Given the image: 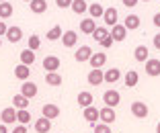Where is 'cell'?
I'll list each match as a JSON object with an SVG mask.
<instances>
[{
	"label": "cell",
	"mask_w": 160,
	"mask_h": 133,
	"mask_svg": "<svg viewBox=\"0 0 160 133\" xmlns=\"http://www.w3.org/2000/svg\"><path fill=\"white\" fill-rule=\"evenodd\" d=\"M12 107L17 111H19V109H27V107H29V98L19 92V94H14V98H12Z\"/></svg>",
	"instance_id": "obj_27"
},
{
	"label": "cell",
	"mask_w": 160,
	"mask_h": 133,
	"mask_svg": "<svg viewBox=\"0 0 160 133\" xmlns=\"http://www.w3.org/2000/svg\"><path fill=\"white\" fill-rule=\"evenodd\" d=\"M35 131H37V133L52 131V119H47V117H39V119L35 121Z\"/></svg>",
	"instance_id": "obj_13"
},
{
	"label": "cell",
	"mask_w": 160,
	"mask_h": 133,
	"mask_svg": "<svg viewBox=\"0 0 160 133\" xmlns=\"http://www.w3.org/2000/svg\"><path fill=\"white\" fill-rule=\"evenodd\" d=\"M21 94L27 96L29 100L35 98V96H37V84H35V82H23V86H21Z\"/></svg>",
	"instance_id": "obj_9"
},
{
	"label": "cell",
	"mask_w": 160,
	"mask_h": 133,
	"mask_svg": "<svg viewBox=\"0 0 160 133\" xmlns=\"http://www.w3.org/2000/svg\"><path fill=\"white\" fill-rule=\"evenodd\" d=\"M12 133H27V127L19 123V125H17V127H14V131H12Z\"/></svg>",
	"instance_id": "obj_40"
},
{
	"label": "cell",
	"mask_w": 160,
	"mask_h": 133,
	"mask_svg": "<svg viewBox=\"0 0 160 133\" xmlns=\"http://www.w3.org/2000/svg\"><path fill=\"white\" fill-rule=\"evenodd\" d=\"M103 12H105V8L99 4V2H94V4L88 6V14L92 17V19H99V17H103Z\"/></svg>",
	"instance_id": "obj_32"
},
{
	"label": "cell",
	"mask_w": 160,
	"mask_h": 133,
	"mask_svg": "<svg viewBox=\"0 0 160 133\" xmlns=\"http://www.w3.org/2000/svg\"><path fill=\"white\" fill-rule=\"evenodd\" d=\"M146 74L152 78L160 76V59H146Z\"/></svg>",
	"instance_id": "obj_10"
},
{
	"label": "cell",
	"mask_w": 160,
	"mask_h": 133,
	"mask_svg": "<svg viewBox=\"0 0 160 133\" xmlns=\"http://www.w3.org/2000/svg\"><path fill=\"white\" fill-rule=\"evenodd\" d=\"M6 39H8L10 43H19L21 39H23V31H21V27H8V31H6Z\"/></svg>",
	"instance_id": "obj_21"
},
{
	"label": "cell",
	"mask_w": 160,
	"mask_h": 133,
	"mask_svg": "<svg viewBox=\"0 0 160 133\" xmlns=\"http://www.w3.org/2000/svg\"><path fill=\"white\" fill-rule=\"evenodd\" d=\"M62 33H64V31H62L60 25H53V27L47 31V41H58V39H62Z\"/></svg>",
	"instance_id": "obj_31"
},
{
	"label": "cell",
	"mask_w": 160,
	"mask_h": 133,
	"mask_svg": "<svg viewBox=\"0 0 160 133\" xmlns=\"http://www.w3.org/2000/svg\"><path fill=\"white\" fill-rule=\"evenodd\" d=\"M60 41L64 43V47H74L76 43H78V33L76 31H64Z\"/></svg>",
	"instance_id": "obj_6"
},
{
	"label": "cell",
	"mask_w": 160,
	"mask_h": 133,
	"mask_svg": "<svg viewBox=\"0 0 160 133\" xmlns=\"http://www.w3.org/2000/svg\"><path fill=\"white\" fill-rule=\"evenodd\" d=\"M107 35H109V31H107L105 27H97V29L92 31V39H94V41H99V43L103 41V39L107 37Z\"/></svg>",
	"instance_id": "obj_34"
},
{
	"label": "cell",
	"mask_w": 160,
	"mask_h": 133,
	"mask_svg": "<svg viewBox=\"0 0 160 133\" xmlns=\"http://www.w3.org/2000/svg\"><path fill=\"white\" fill-rule=\"evenodd\" d=\"M105 62H107V53H105V51L92 53V55H90V59H88V64H90L92 68H103Z\"/></svg>",
	"instance_id": "obj_12"
},
{
	"label": "cell",
	"mask_w": 160,
	"mask_h": 133,
	"mask_svg": "<svg viewBox=\"0 0 160 133\" xmlns=\"http://www.w3.org/2000/svg\"><path fill=\"white\" fill-rule=\"evenodd\" d=\"M103 100H105V107H117L119 102H121V94H119L117 90H107L103 94Z\"/></svg>",
	"instance_id": "obj_4"
},
{
	"label": "cell",
	"mask_w": 160,
	"mask_h": 133,
	"mask_svg": "<svg viewBox=\"0 0 160 133\" xmlns=\"http://www.w3.org/2000/svg\"><path fill=\"white\" fill-rule=\"evenodd\" d=\"M41 113H43V117H47V119H56V117H60V107L47 102V105H43Z\"/></svg>",
	"instance_id": "obj_15"
},
{
	"label": "cell",
	"mask_w": 160,
	"mask_h": 133,
	"mask_svg": "<svg viewBox=\"0 0 160 133\" xmlns=\"http://www.w3.org/2000/svg\"><path fill=\"white\" fill-rule=\"evenodd\" d=\"M39 45H41V39H39V35H31V37H29V49L37 51Z\"/></svg>",
	"instance_id": "obj_35"
},
{
	"label": "cell",
	"mask_w": 160,
	"mask_h": 133,
	"mask_svg": "<svg viewBox=\"0 0 160 133\" xmlns=\"http://www.w3.org/2000/svg\"><path fill=\"white\" fill-rule=\"evenodd\" d=\"M138 2H140V0H123V4H125L127 8H132V6H136Z\"/></svg>",
	"instance_id": "obj_41"
},
{
	"label": "cell",
	"mask_w": 160,
	"mask_h": 133,
	"mask_svg": "<svg viewBox=\"0 0 160 133\" xmlns=\"http://www.w3.org/2000/svg\"><path fill=\"white\" fill-rule=\"evenodd\" d=\"M82 115H84V119L88 121V123H92V125L97 123V121H99V109H97V107H92V105L86 107Z\"/></svg>",
	"instance_id": "obj_22"
},
{
	"label": "cell",
	"mask_w": 160,
	"mask_h": 133,
	"mask_svg": "<svg viewBox=\"0 0 160 133\" xmlns=\"http://www.w3.org/2000/svg\"><path fill=\"white\" fill-rule=\"evenodd\" d=\"M156 133H160V123H158V125H156Z\"/></svg>",
	"instance_id": "obj_45"
},
{
	"label": "cell",
	"mask_w": 160,
	"mask_h": 133,
	"mask_svg": "<svg viewBox=\"0 0 160 133\" xmlns=\"http://www.w3.org/2000/svg\"><path fill=\"white\" fill-rule=\"evenodd\" d=\"M12 12H14V8H12V4H10L8 0H6V2H0V19L2 21L12 17Z\"/></svg>",
	"instance_id": "obj_29"
},
{
	"label": "cell",
	"mask_w": 160,
	"mask_h": 133,
	"mask_svg": "<svg viewBox=\"0 0 160 133\" xmlns=\"http://www.w3.org/2000/svg\"><path fill=\"white\" fill-rule=\"evenodd\" d=\"M101 45H103V47H111V45H113V37H111V35H107V37L101 41Z\"/></svg>",
	"instance_id": "obj_38"
},
{
	"label": "cell",
	"mask_w": 160,
	"mask_h": 133,
	"mask_svg": "<svg viewBox=\"0 0 160 133\" xmlns=\"http://www.w3.org/2000/svg\"><path fill=\"white\" fill-rule=\"evenodd\" d=\"M152 43H154V47H156V49H160V33L154 35V41H152Z\"/></svg>",
	"instance_id": "obj_42"
},
{
	"label": "cell",
	"mask_w": 160,
	"mask_h": 133,
	"mask_svg": "<svg viewBox=\"0 0 160 133\" xmlns=\"http://www.w3.org/2000/svg\"><path fill=\"white\" fill-rule=\"evenodd\" d=\"M144 2H150V0H144Z\"/></svg>",
	"instance_id": "obj_46"
},
{
	"label": "cell",
	"mask_w": 160,
	"mask_h": 133,
	"mask_svg": "<svg viewBox=\"0 0 160 133\" xmlns=\"http://www.w3.org/2000/svg\"><path fill=\"white\" fill-rule=\"evenodd\" d=\"M0 2H6V0H0Z\"/></svg>",
	"instance_id": "obj_49"
},
{
	"label": "cell",
	"mask_w": 160,
	"mask_h": 133,
	"mask_svg": "<svg viewBox=\"0 0 160 133\" xmlns=\"http://www.w3.org/2000/svg\"><path fill=\"white\" fill-rule=\"evenodd\" d=\"M45 82L49 86H60L62 82H64V78H62L58 72H47V74H45Z\"/></svg>",
	"instance_id": "obj_28"
},
{
	"label": "cell",
	"mask_w": 160,
	"mask_h": 133,
	"mask_svg": "<svg viewBox=\"0 0 160 133\" xmlns=\"http://www.w3.org/2000/svg\"><path fill=\"white\" fill-rule=\"evenodd\" d=\"M97 29V23H94L92 17H86V19H82V23H80V31L86 35H92V31Z\"/></svg>",
	"instance_id": "obj_20"
},
{
	"label": "cell",
	"mask_w": 160,
	"mask_h": 133,
	"mask_svg": "<svg viewBox=\"0 0 160 133\" xmlns=\"http://www.w3.org/2000/svg\"><path fill=\"white\" fill-rule=\"evenodd\" d=\"M123 25H125L127 31H136V29H140L142 21H140V17H138V14H129V17H125Z\"/></svg>",
	"instance_id": "obj_19"
},
{
	"label": "cell",
	"mask_w": 160,
	"mask_h": 133,
	"mask_svg": "<svg viewBox=\"0 0 160 133\" xmlns=\"http://www.w3.org/2000/svg\"><path fill=\"white\" fill-rule=\"evenodd\" d=\"M29 6H31V12L41 14V12H45V10H47V0H31Z\"/></svg>",
	"instance_id": "obj_23"
},
{
	"label": "cell",
	"mask_w": 160,
	"mask_h": 133,
	"mask_svg": "<svg viewBox=\"0 0 160 133\" xmlns=\"http://www.w3.org/2000/svg\"><path fill=\"white\" fill-rule=\"evenodd\" d=\"M17 121H19L21 125H27L29 121H31V113H29L27 109H19L17 111Z\"/></svg>",
	"instance_id": "obj_33"
},
{
	"label": "cell",
	"mask_w": 160,
	"mask_h": 133,
	"mask_svg": "<svg viewBox=\"0 0 160 133\" xmlns=\"http://www.w3.org/2000/svg\"><path fill=\"white\" fill-rule=\"evenodd\" d=\"M25 2H31V0H25Z\"/></svg>",
	"instance_id": "obj_48"
},
{
	"label": "cell",
	"mask_w": 160,
	"mask_h": 133,
	"mask_svg": "<svg viewBox=\"0 0 160 133\" xmlns=\"http://www.w3.org/2000/svg\"><path fill=\"white\" fill-rule=\"evenodd\" d=\"M6 31H8V27H6L4 21L0 19V37H2V35H6Z\"/></svg>",
	"instance_id": "obj_39"
},
{
	"label": "cell",
	"mask_w": 160,
	"mask_h": 133,
	"mask_svg": "<svg viewBox=\"0 0 160 133\" xmlns=\"http://www.w3.org/2000/svg\"><path fill=\"white\" fill-rule=\"evenodd\" d=\"M62 66L60 57L58 55H47L45 59H43V68H45V72H58Z\"/></svg>",
	"instance_id": "obj_5"
},
{
	"label": "cell",
	"mask_w": 160,
	"mask_h": 133,
	"mask_svg": "<svg viewBox=\"0 0 160 133\" xmlns=\"http://www.w3.org/2000/svg\"><path fill=\"white\" fill-rule=\"evenodd\" d=\"M103 19H105V23L109 25V27H113V25H117V19H119V14H117V8H105V12H103Z\"/></svg>",
	"instance_id": "obj_16"
},
{
	"label": "cell",
	"mask_w": 160,
	"mask_h": 133,
	"mask_svg": "<svg viewBox=\"0 0 160 133\" xmlns=\"http://www.w3.org/2000/svg\"><path fill=\"white\" fill-rule=\"evenodd\" d=\"M0 133H8V129H6V125H4V123L0 125Z\"/></svg>",
	"instance_id": "obj_44"
},
{
	"label": "cell",
	"mask_w": 160,
	"mask_h": 133,
	"mask_svg": "<svg viewBox=\"0 0 160 133\" xmlns=\"http://www.w3.org/2000/svg\"><path fill=\"white\" fill-rule=\"evenodd\" d=\"M14 76L19 78V80H29V76H31V66H25V64L14 66Z\"/></svg>",
	"instance_id": "obj_17"
},
{
	"label": "cell",
	"mask_w": 160,
	"mask_h": 133,
	"mask_svg": "<svg viewBox=\"0 0 160 133\" xmlns=\"http://www.w3.org/2000/svg\"><path fill=\"white\" fill-rule=\"evenodd\" d=\"M0 119H2V123H4V125L14 123V121H17V109H14V107H6V109H2Z\"/></svg>",
	"instance_id": "obj_7"
},
{
	"label": "cell",
	"mask_w": 160,
	"mask_h": 133,
	"mask_svg": "<svg viewBox=\"0 0 160 133\" xmlns=\"http://www.w3.org/2000/svg\"><path fill=\"white\" fill-rule=\"evenodd\" d=\"M58 8H70L72 6V0H56Z\"/></svg>",
	"instance_id": "obj_37"
},
{
	"label": "cell",
	"mask_w": 160,
	"mask_h": 133,
	"mask_svg": "<svg viewBox=\"0 0 160 133\" xmlns=\"http://www.w3.org/2000/svg\"><path fill=\"white\" fill-rule=\"evenodd\" d=\"M86 80H88L90 86H99V84H103V82H105V72L101 70V68H92V70L88 72Z\"/></svg>",
	"instance_id": "obj_2"
},
{
	"label": "cell",
	"mask_w": 160,
	"mask_h": 133,
	"mask_svg": "<svg viewBox=\"0 0 160 133\" xmlns=\"http://www.w3.org/2000/svg\"><path fill=\"white\" fill-rule=\"evenodd\" d=\"M138 82H140V74H138L136 70H129L125 76H123V84H125L127 88H133Z\"/></svg>",
	"instance_id": "obj_18"
},
{
	"label": "cell",
	"mask_w": 160,
	"mask_h": 133,
	"mask_svg": "<svg viewBox=\"0 0 160 133\" xmlns=\"http://www.w3.org/2000/svg\"><path fill=\"white\" fill-rule=\"evenodd\" d=\"M109 35L113 37V41H123V39L127 37V29H125V25H113V29L109 31Z\"/></svg>",
	"instance_id": "obj_8"
},
{
	"label": "cell",
	"mask_w": 160,
	"mask_h": 133,
	"mask_svg": "<svg viewBox=\"0 0 160 133\" xmlns=\"http://www.w3.org/2000/svg\"><path fill=\"white\" fill-rule=\"evenodd\" d=\"M92 100H94V96L90 94L88 90H82V92L78 94V105L82 107V109H86V107H90V105H92Z\"/></svg>",
	"instance_id": "obj_24"
},
{
	"label": "cell",
	"mask_w": 160,
	"mask_h": 133,
	"mask_svg": "<svg viewBox=\"0 0 160 133\" xmlns=\"http://www.w3.org/2000/svg\"><path fill=\"white\" fill-rule=\"evenodd\" d=\"M0 45H2V39H0Z\"/></svg>",
	"instance_id": "obj_47"
},
{
	"label": "cell",
	"mask_w": 160,
	"mask_h": 133,
	"mask_svg": "<svg viewBox=\"0 0 160 133\" xmlns=\"http://www.w3.org/2000/svg\"><path fill=\"white\" fill-rule=\"evenodd\" d=\"M148 105L146 102H142V100H133L132 102V115L133 117H138V119H146L148 117Z\"/></svg>",
	"instance_id": "obj_1"
},
{
	"label": "cell",
	"mask_w": 160,
	"mask_h": 133,
	"mask_svg": "<svg viewBox=\"0 0 160 133\" xmlns=\"http://www.w3.org/2000/svg\"><path fill=\"white\" fill-rule=\"evenodd\" d=\"M94 133H113V131H111V127L107 123L101 121V123H94Z\"/></svg>",
	"instance_id": "obj_36"
},
{
	"label": "cell",
	"mask_w": 160,
	"mask_h": 133,
	"mask_svg": "<svg viewBox=\"0 0 160 133\" xmlns=\"http://www.w3.org/2000/svg\"><path fill=\"white\" fill-rule=\"evenodd\" d=\"M154 25H156V27H160V12L154 14Z\"/></svg>",
	"instance_id": "obj_43"
},
{
	"label": "cell",
	"mask_w": 160,
	"mask_h": 133,
	"mask_svg": "<svg viewBox=\"0 0 160 133\" xmlns=\"http://www.w3.org/2000/svg\"><path fill=\"white\" fill-rule=\"evenodd\" d=\"M72 10H74L76 14H84L86 10H88V4H86V0H72Z\"/></svg>",
	"instance_id": "obj_30"
},
{
	"label": "cell",
	"mask_w": 160,
	"mask_h": 133,
	"mask_svg": "<svg viewBox=\"0 0 160 133\" xmlns=\"http://www.w3.org/2000/svg\"><path fill=\"white\" fill-rule=\"evenodd\" d=\"M21 64H25V66H33L35 64V51L33 49H23V51H21Z\"/></svg>",
	"instance_id": "obj_25"
},
{
	"label": "cell",
	"mask_w": 160,
	"mask_h": 133,
	"mask_svg": "<svg viewBox=\"0 0 160 133\" xmlns=\"http://www.w3.org/2000/svg\"><path fill=\"white\" fill-rule=\"evenodd\" d=\"M133 57H136V62H146V59H150V49L146 47V45H138L136 49H133Z\"/></svg>",
	"instance_id": "obj_14"
},
{
	"label": "cell",
	"mask_w": 160,
	"mask_h": 133,
	"mask_svg": "<svg viewBox=\"0 0 160 133\" xmlns=\"http://www.w3.org/2000/svg\"><path fill=\"white\" fill-rule=\"evenodd\" d=\"M121 80V72L117 70V68H109L107 72H105V82H111V84H113V82H119Z\"/></svg>",
	"instance_id": "obj_26"
},
{
	"label": "cell",
	"mask_w": 160,
	"mask_h": 133,
	"mask_svg": "<svg viewBox=\"0 0 160 133\" xmlns=\"http://www.w3.org/2000/svg\"><path fill=\"white\" fill-rule=\"evenodd\" d=\"M115 119H117V115H115L113 107H103V109H99V121L111 125V123H115Z\"/></svg>",
	"instance_id": "obj_3"
},
{
	"label": "cell",
	"mask_w": 160,
	"mask_h": 133,
	"mask_svg": "<svg viewBox=\"0 0 160 133\" xmlns=\"http://www.w3.org/2000/svg\"><path fill=\"white\" fill-rule=\"evenodd\" d=\"M90 55H92V49H90L88 45H82L80 49H76V53H74V59H76V62H80V64H82V62H88V59H90Z\"/></svg>",
	"instance_id": "obj_11"
}]
</instances>
